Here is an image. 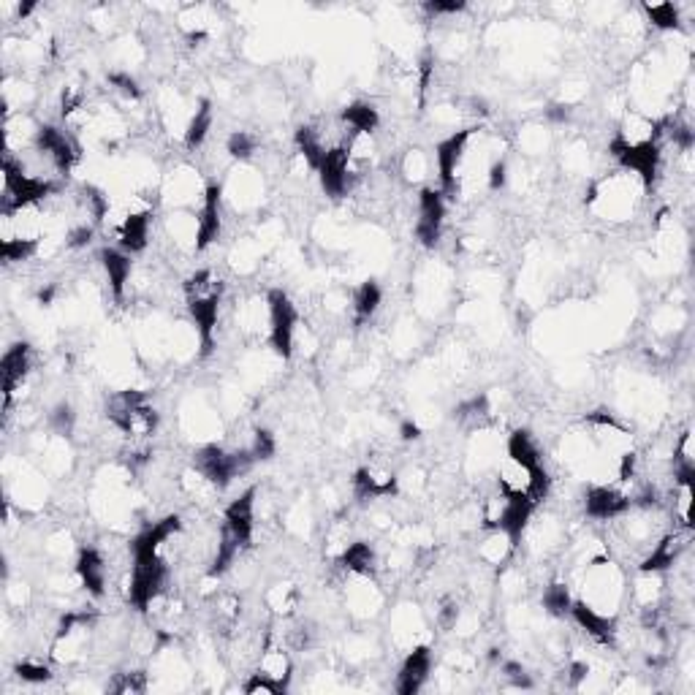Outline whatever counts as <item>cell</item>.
I'll use <instances>...</instances> for the list:
<instances>
[{
    "mask_svg": "<svg viewBox=\"0 0 695 695\" xmlns=\"http://www.w3.org/2000/svg\"><path fill=\"white\" fill-rule=\"evenodd\" d=\"M389 638L402 655L419 644H429V622L421 606H416L413 600L397 603L389 614Z\"/></svg>",
    "mask_w": 695,
    "mask_h": 695,
    "instance_id": "8",
    "label": "cell"
},
{
    "mask_svg": "<svg viewBox=\"0 0 695 695\" xmlns=\"http://www.w3.org/2000/svg\"><path fill=\"white\" fill-rule=\"evenodd\" d=\"M519 543L505 533V530H484L481 541L476 546V557L484 568L492 571H503L508 562L514 560Z\"/></svg>",
    "mask_w": 695,
    "mask_h": 695,
    "instance_id": "17",
    "label": "cell"
},
{
    "mask_svg": "<svg viewBox=\"0 0 695 695\" xmlns=\"http://www.w3.org/2000/svg\"><path fill=\"white\" fill-rule=\"evenodd\" d=\"M432 172H435V161H432V155H429L427 150H421V147H410L400 158L402 180L408 182V185H413V188L429 185Z\"/></svg>",
    "mask_w": 695,
    "mask_h": 695,
    "instance_id": "24",
    "label": "cell"
},
{
    "mask_svg": "<svg viewBox=\"0 0 695 695\" xmlns=\"http://www.w3.org/2000/svg\"><path fill=\"white\" fill-rule=\"evenodd\" d=\"M641 14L652 30H660V33H679L682 30V14L674 3H644Z\"/></svg>",
    "mask_w": 695,
    "mask_h": 695,
    "instance_id": "27",
    "label": "cell"
},
{
    "mask_svg": "<svg viewBox=\"0 0 695 695\" xmlns=\"http://www.w3.org/2000/svg\"><path fill=\"white\" fill-rule=\"evenodd\" d=\"M239 690L245 695H280L283 690L272 682V679H267L264 674H258V671H253V674L245 676V682L239 685Z\"/></svg>",
    "mask_w": 695,
    "mask_h": 695,
    "instance_id": "33",
    "label": "cell"
},
{
    "mask_svg": "<svg viewBox=\"0 0 695 695\" xmlns=\"http://www.w3.org/2000/svg\"><path fill=\"white\" fill-rule=\"evenodd\" d=\"M106 690L120 695L150 693L153 690V685H150V668H125V671H120V674H115L106 682Z\"/></svg>",
    "mask_w": 695,
    "mask_h": 695,
    "instance_id": "28",
    "label": "cell"
},
{
    "mask_svg": "<svg viewBox=\"0 0 695 695\" xmlns=\"http://www.w3.org/2000/svg\"><path fill=\"white\" fill-rule=\"evenodd\" d=\"M400 438L405 440V443H413V440L421 438V427L416 424V421H402L400 424Z\"/></svg>",
    "mask_w": 695,
    "mask_h": 695,
    "instance_id": "34",
    "label": "cell"
},
{
    "mask_svg": "<svg viewBox=\"0 0 695 695\" xmlns=\"http://www.w3.org/2000/svg\"><path fill=\"white\" fill-rule=\"evenodd\" d=\"M576 595H573V587L568 584V579H552L546 587H543V611L554 619H565L571 614V606Z\"/></svg>",
    "mask_w": 695,
    "mask_h": 695,
    "instance_id": "26",
    "label": "cell"
},
{
    "mask_svg": "<svg viewBox=\"0 0 695 695\" xmlns=\"http://www.w3.org/2000/svg\"><path fill=\"white\" fill-rule=\"evenodd\" d=\"M343 606L353 622H372L386 609V592L378 576L343 573Z\"/></svg>",
    "mask_w": 695,
    "mask_h": 695,
    "instance_id": "7",
    "label": "cell"
},
{
    "mask_svg": "<svg viewBox=\"0 0 695 695\" xmlns=\"http://www.w3.org/2000/svg\"><path fill=\"white\" fill-rule=\"evenodd\" d=\"M644 193H647V188L633 174L614 169L606 177L592 182L584 204H587V210L595 218L606 220V223H617L619 226V223H628V220L636 218Z\"/></svg>",
    "mask_w": 695,
    "mask_h": 695,
    "instance_id": "2",
    "label": "cell"
},
{
    "mask_svg": "<svg viewBox=\"0 0 695 695\" xmlns=\"http://www.w3.org/2000/svg\"><path fill=\"white\" fill-rule=\"evenodd\" d=\"M212 125H215V109H212V101L210 98H201L199 106H196V112H193L191 123H188V131H185V136H182V144H185L188 150H199V147H204V142H207L212 134Z\"/></svg>",
    "mask_w": 695,
    "mask_h": 695,
    "instance_id": "25",
    "label": "cell"
},
{
    "mask_svg": "<svg viewBox=\"0 0 695 695\" xmlns=\"http://www.w3.org/2000/svg\"><path fill=\"white\" fill-rule=\"evenodd\" d=\"M74 571H77L82 590L90 598H104L109 590V557L98 546H79V554L74 557Z\"/></svg>",
    "mask_w": 695,
    "mask_h": 695,
    "instance_id": "13",
    "label": "cell"
},
{
    "mask_svg": "<svg viewBox=\"0 0 695 695\" xmlns=\"http://www.w3.org/2000/svg\"><path fill=\"white\" fill-rule=\"evenodd\" d=\"M435 671V652L429 644H419V647L408 649L402 655V666L397 671V682L394 690L400 695H416L421 690H427L429 679Z\"/></svg>",
    "mask_w": 695,
    "mask_h": 695,
    "instance_id": "11",
    "label": "cell"
},
{
    "mask_svg": "<svg viewBox=\"0 0 695 695\" xmlns=\"http://www.w3.org/2000/svg\"><path fill=\"white\" fill-rule=\"evenodd\" d=\"M223 185V201L226 210L237 212V215H253L261 210L264 196H267V182L261 177L256 166L250 163H237L229 172Z\"/></svg>",
    "mask_w": 695,
    "mask_h": 695,
    "instance_id": "5",
    "label": "cell"
},
{
    "mask_svg": "<svg viewBox=\"0 0 695 695\" xmlns=\"http://www.w3.org/2000/svg\"><path fill=\"white\" fill-rule=\"evenodd\" d=\"M269 334L267 348L275 353L280 362H288L294 356V337L296 326L302 321L299 307L294 305V299L283 291V288H269Z\"/></svg>",
    "mask_w": 695,
    "mask_h": 695,
    "instance_id": "3",
    "label": "cell"
},
{
    "mask_svg": "<svg viewBox=\"0 0 695 695\" xmlns=\"http://www.w3.org/2000/svg\"><path fill=\"white\" fill-rule=\"evenodd\" d=\"M576 600L598 614L619 617L628 606V571L611 554L595 557L576 571Z\"/></svg>",
    "mask_w": 695,
    "mask_h": 695,
    "instance_id": "1",
    "label": "cell"
},
{
    "mask_svg": "<svg viewBox=\"0 0 695 695\" xmlns=\"http://www.w3.org/2000/svg\"><path fill=\"white\" fill-rule=\"evenodd\" d=\"M383 305V288L375 280H364L351 291V318L356 326L370 324Z\"/></svg>",
    "mask_w": 695,
    "mask_h": 695,
    "instance_id": "21",
    "label": "cell"
},
{
    "mask_svg": "<svg viewBox=\"0 0 695 695\" xmlns=\"http://www.w3.org/2000/svg\"><path fill=\"white\" fill-rule=\"evenodd\" d=\"M340 123H343L345 134H375L381 128V112L378 106L370 104V101H353L343 109L340 115Z\"/></svg>",
    "mask_w": 695,
    "mask_h": 695,
    "instance_id": "22",
    "label": "cell"
},
{
    "mask_svg": "<svg viewBox=\"0 0 695 695\" xmlns=\"http://www.w3.org/2000/svg\"><path fill=\"white\" fill-rule=\"evenodd\" d=\"M505 454L519 459V462H524V465H530V467L543 465L541 440H538V435H533L527 427L514 429V432L505 438Z\"/></svg>",
    "mask_w": 695,
    "mask_h": 695,
    "instance_id": "23",
    "label": "cell"
},
{
    "mask_svg": "<svg viewBox=\"0 0 695 695\" xmlns=\"http://www.w3.org/2000/svg\"><path fill=\"white\" fill-rule=\"evenodd\" d=\"M448 199L438 191V185H424L416 196V220H413V237L419 239L421 248L435 250L446 231Z\"/></svg>",
    "mask_w": 695,
    "mask_h": 695,
    "instance_id": "6",
    "label": "cell"
},
{
    "mask_svg": "<svg viewBox=\"0 0 695 695\" xmlns=\"http://www.w3.org/2000/svg\"><path fill=\"white\" fill-rule=\"evenodd\" d=\"M337 565L343 573H356V576H378L381 571V554L367 541H351L340 557Z\"/></svg>",
    "mask_w": 695,
    "mask_h": 695,
    "instance_id": "18",
    "label": "cell"
},
{
    "mask_svg": "<svg viewBox=\"0 0 695 695\" xmlns=\"http://www.w3.org/2000/svg\"><path fill=\"white\" fill-rule=\"evenodd\" d=\"M630 508V497L619 484H590L584 492V516L590 522L609 524Z\"/></svg>",
    "mask_w": 695,
    "mask_h": 695,
    "instance_id": "10",
    "label": "cell"
},
{
    "mask_svg": "<svg viewBox=\"0 0 695 695\" xmlns=\"http://www.w3.org/2000/svg\"><path fill=\"white\" fill-rule=\"evenodd\" d=\"M52 660L49 663H44V660H36V657H25V660H20V663H14V676L20 679L22 685H47V682H52L55 679V674H52Z\"/></svg>",
    "mask_w": 695,
    "mask_h": 695,
    "instance_id": "29",
    "label": "cell"
},
{
    "mask_svg": "<svg viewBox=\"0 0 695 695\" xmlns=\"http://www.w3.org/2000/svg\"><path fill=\"white\" fill-rule=\"evenodd\" d=\"M267 256L269 250L261 245V239L242 237L231 245L226 261H229V267L234 269L239 277H250L261 269V264L267 261Z\"/></svg>",
    "mask_w": 695,
    "mask_h": 695,
    "instance_id": "19",
    "label": "cell"
},
{
    "mask_svg": "<svg viewBox=\"0 0 695 695\" xmlns=\"http://www.w3.org/2000/svg\"><path fill=\"white\" fill-rule=\"evenodd\" d=\"M101 258V269H104L106 286H109V294L115 299L117 305L125 302L131 296V283H134V261L131 256L120 250L117 245H109V248H101L98 253Z\"/></svg>",
    "mask_w": 695,
    "mask_h": 695,
    "instance_id": "15",
    "label": "cell"
},
{
    "mask_svg": "<svg viewBox=\"0 0 695 695\" xmlns=\"http://www.w3.org/2000/svg\"><path fill=\"white\" fill-rule=\"evenodd\" d=\"M302 603V590L296 587V581H275L264 592V606L275 619H291Z\"/></svg>",
    "mask_w": 695,
    "mask_h": 695,
    "instance_id": "20",
    "label": "cell"
},
{
    "mask_svg": "<svg viewBox=\"0 0 695 695\" xmlns=\"http://www.w3.org/2000/svg\"><path fill=\"white\" fill-rule=\"evenodd\" d=\"M226 153L231 161L250 163V158L258 153V136L250 131H231V136L226 139Z\"/></svg>",
    "mask_w": 695,
    "mask_h": 695,
    "instance_id": "30",
    "label": "cell"
},
{
    "mask_svg": "<svg viewBox=\"0 0 695 695\" xmlns=\"http://www.w3.org/2000/svg\"><path fill=\"white\" fill-rule=\"evenodd\" d=\"M6 603L11 611H25L33 603V587L28 581L6 579Z\"/></svg>",
    "mask_w": 695,
    "mask_h": 695,
    "instance_id": "32",
    "label": "cell"
},
{
    "mask_svg": "<svg viewBox=\"0 0 695 695\" xmlns=\"http://www.w3.org/2000/svg\"><path fill=\"white\" fill-rule=\"evenodd\" d=\"M256 495L258 486H250L242 495L234 497L226 508H223V516H220V524L229 530L234 538H237L245 549L253 546V538H256L258 519H256Z\"/></svg>",
    "mask_w": 695,
    "mask_h": 695,
    "instance_id": "12",
    "label": "cell"
},
{
    "mask_svg": "<svg viewBox=\"0 0 695 695\" xmlns=\"http://www.w3.org/2000/svg\"><path fill=\"white\" fill-rule=\"evenodd\" d=\"M668 603V573L636 571L628 576V606L638 611L660 609Z\"/></svg>",
    "mask_w": 695,
    "mask_h": 695,
    "instance_id": "14",
    "label": "cell"
},
{
    "mask_svg": "<svg viewBox=\"0 0 695 695\" xmlns=\"http://www.w3.org/2000/svg\"><path fill=\"white\" fill-rule=\"evenodd\" d=\"M210 182L191 163H177L172 172H166L158 185V201L169 210H199Z\"/></svg>",
    "mask_w": 695,
    "mask_h": 695,
    "instance_id": "4",
    "label": "cell"
},
{
    "mask_svg": "<svg viewBox=\"0 0 695 695\" xmlns=\"http://www.w3.org/2000/svg\"><path fill=\"white\" fill-rule=\"evenodd\" d=\"M351 492L356 500H389L400 497V478L383 462H367L351 478Z\"/></svg>",
    "mask_w": 695,
    "mask_h": 695,
    "instance_id": "9",
    "label": "cell"
},
{
    "mask_svg": "<svg viewBox=\"0 0 695 695\" xmlns=\"http://www.w3.org/2000/svg\"><path fill=\"white\" fill-rule=\"evenodd\" d=\"M163 234L177 253H199V218L193 210H169Z\"/></svg>",
    "mask_w": 695,
    "mask_h": 695,
    "instance_id": "16",
    "label": "cell"
},
{
    "mask_svg": "<svg viewBox=\"0 0 695 695\" xmlns=\"http://www.w3.org/2000/svg\"><path fill=\"white\" fill-rule=\"evenodd\" d=\"M549 142H552V131L543 128V125H527L522 134H519V150L524 155H543L549 150Z\"/></svg>",
    "mask_w": 695,
    "mask_h": 695,
    "instance_id": "31",
    "label": "cell"
}]
</instances>
